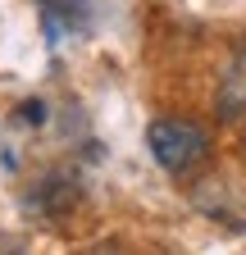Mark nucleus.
Segmentation results:
<instances>
[{"label":"nucleus","instance_id":"2","mask_svg":"<svg viewBox=\"0 0 246 255\" xmlns=\"http://www.w3.org/2000/svg\"><path fill=\"white\" fill-rule=\"evenodd\" d=\"M37 9H41V27H46L50 41L78 37V32L91 27V5L87 0H37Z\"/></svg>","mask_w":246,"mask_h":255},{"label":"nucleus","instance_id":"4","mask_svg":"<svg viewBox=\"0 0 246 255\" xmlns=\"http://www.w3.org/2000/svg\"><path fill=\"white\" fill-rule=\"evenodd\" d=\"M219 114L224 119H246V46L233 55L224 87H219Z\"/></svg>","mask_w":246,"mask_h":255},{"label":"nucleus","instance_id":"1","mask_svg":"<svg viewBox=\"0 0 246 255\" xmlns=\"http://www.w3.org/2000/svg\"><path fill=\"white\" fill-rule=\"evenodd\" d=\"M146 146L150 155H155V164L164 173H192L201 169V159L210 150V137H205V128L192 123V119H155L150 123V132H146Z\"/></svg>","mask_w":246,"mask_h":255},{"label":"nucleus","instance_id":"3","mask_svg":"<svg viewBox=\"0 0 246 255\" xmlns=\"http://www.w3.org/2000/svg\"><path fill=\"white\" fill-rule=\"evenodd\" d=\"M69 205H73V182L64 173H50V178H41L32 191H27V210H32L37 219H55Z\"/></svg>","mask_w":246,"mask_h":255},{"label":"nucleus","instance_id":"5","mask_svg":"<svg viewBox=\"0 0 246 255\" xmlns=\"http://www.w3.org/2000/svg\"><path fill=\"white\" fill-rule=\"evenodd\" d=\"M41 119H46V105H41V101H23V105L14 110V123H18V128H41Z\"/></svg>","mask_w":246,"mask_h":255}]
</instances>
